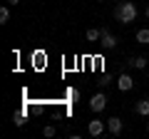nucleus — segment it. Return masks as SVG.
Returning <instances> with one entry per match:
<instances>
[{
	"label": "nucleus",
	"instance_id": "obj_1",
	"mask_svg": "<svg viewBox=\"0 0 149 139\" xmlns=\"http://www.w3.org/2000/svg\"><path fill=\"white\" fill-rule=\"evenodd\" d=\"M134 17H137V5H134V3H129V0H122V3L114 8V20L122 22V25L134 22Z\"/></svg>",
	"mask_w": 149,
	"mask_h": 139
},
{
	"label": "nucleus",
	"instance_id": "obj_2",
	"mask_svg": "<svg viewBox=\"0 0 149 139\" xmlns=\"http://www.w3.org/2000/svg\"><path fill=\"white\" fill-rule=\"evenodd\" d=\"M117 42H119V40L114 38V35H112L107 27H102V40H100L102 47H104V50H114V47H117Z\"/></svg>",
	"mask_w": 149,
	"mask_h": 139
},
{
	"label": "nucleus",
	"instance_id": "obj_3",
	"mask_svg": "<svg viewBox=\"0 0 149 139\" xmlns=\"http://www.w3.org/2000/svg\"><path fill=\"white\" fill-rule=\"evenodd\" d=\"M104 107H107V97L102 95V92L92 95V99H90V109H92V112H102Z\"/></svg>",
	"mask_w": 149,
	"mask_h": 139
},
{
	"label": "nucleus",
	"instance_id": "obj_4",
	"mask_svg": "<svg viewBox=\"0 0 149 139\" xmlns=\"http://www.w3.org/2000/svg\"><path fill=\"white\" fill-rule=\"evenodd\" d=\"M87 132H90L92 137H100V134L107 132V122H102V119H92V122L87 124Z\"/></svg>",
	"mask_w": 149,
	"mask_h": 139
},
{
	"label": "nucleus",
	"instance_id": "obj_5",
	"mask_svg": "<svg viewBox=\"0 0 149 139\" xmlns=\"http://www.w3.org/2000/svg\"><path fill=\"white\" fill-rule=\"evenodd\" d=\"M117 87H119L122 92H129V90L134 87V80H132V77L127 75V72H122V75L117 77Z\"/></svg>",
	"mask_w": 149,
	"mask_h": 139
},
{
	"label": "nucleus",
	"instance_id": "obj_6",
	"mask_svg": "<svg viewBox=\"0 0 149 139\" xmlns=\"http://www.w3.org/2000/svg\"><path fill=\"white\" fill-rule=\"evenodd\" d=\"M107 132L114 134V137L122 134V119H119V117H109V119H107Z\"/></svg>",
	"mask_w": 149,
	"mask_h": 139
},
{
	"label": "nucleus",
	"instance_id": "obj_7",
	"mask_svg": "<svg viewBox=\"0 0 149 139\" xmlns=\"http://www.w3.org/2000/svg\"><path fill=\"white\" fill-rule=\"evenodd\" d=\"M134 114H139V117H149V99H139L137 104H134Z\"/></svg>",
	"mask_w": 149,
	"mask_h": 139
},
{
	"label": "nucleus",
	"instance_id": "obj_8",
	"mask_svg": "<svg viewBox=\"0 0 149 139\" xmlns=\"http://www.w3.org/2000/svg\"><path fill=\"white\" fill-rule=\"evenodd\" d=\"M129 65H132V67H137V70H144V67L149 65V60H147V57H142V55H137V57L129 60Z\"/></svg>",
	"mask_w": 149,
	"mask_h": 139
},
{
	"label": "nucleus",
	"instance_id": "obj_9",
	"mask_svg": "<svg viewBox=\"0 0 149 139\" xmlns=\"http://www.w3.org/2000/svg\"><path fill=\"white\" fill-rule=\"evenodd\" d=\"M87 40H90V42H100V40H102V30L90 27V30H87Z\"/></svg>",
	"mask_w": 149,
	"mask_h": 139
},
{
	"label": "nucleus",
	"instance_id": "obj_10",
	"mask_svg": "<svg viewBox=\"0 0 149 139\" xmlns=\"http://www.w3.org/2000/svg\"><path fill=\"white\" fill-rule=\"evenodd\" d=\"M137 42L139 45H147L149 42V27H142V30L137 32Z\"/></svg>",
	"mask_w": 149,
	"mask_h": 139
},
{
	"label": "nucleus",
	"instance_id": "obj_11",
	"mask_svg": "<svg viewBox=\"0 0 149 139\" xmlns=\"http://www.w3.org/2000/svg\"><path fill=\"white\" fill-rule=\"evenodd\" d=\"M8 20H10V8L3 5V8H0V25H5Z\"/></svg>",
	"mask_w": 149,
	"mask_h": 139
},
{
	"label": "nucleus",
	"instance_id": "obj_12",
	"mask_svg": "<svg viewBox=\"0 0 149 139\" xmlns=\"http://www.w3.org/2000/svg\"><path fill=\"white\" fill-rule=\"evenodd\" d=\"M13 122H15V127H22V124H25V114H22V112H17L15 117H13Z\"/></svg>",
	"mask_w": 149,
	"mask_h": 139
},
{
	"label": "nucleus",
	"instance_id": "obj_13",
	"mask_svg": "<svg viewBox=\"0 0 149 139\" xmlns=\"http://www.w3.org/2000/svg\"><path fill=\"white\" fill-rule=\"evenodd\" d=\"M42 134H45V137H55V127H50V124H47V127L42 129Z\"/></svg>",
	"mask_w": 149,
	"mask_h": 139
},
{
	"label": "nucleus",
	"instance_id": "obj_14",
	"mask_svg": "<svg viewBox=\"0 0 149 139\" xmlns=\"http://www.w3.org/2000/svg\"><path fill=\"white\" fill-rule=\"evenodd\" d=\"M17 3H20V0H8V5H17Z\"/></svg>",
	"mask_w": 149,
	"mask_h": 139
},
{
	"label": "nucleus",
	"instance_id": "obj_15",
	"mask_svg": "<svg viewBox=\"0 0 149 139\" xmlns=\"http://www.w3.org/2000/svg\"><path fill=\"white\" fill-rule=\"evenodd\" d=\"M144 13H147V17H149V5H147V10H144Z\"/></svg>",
	"mask_w": 149,
	"mask_h": 139
},
{
	"label": "nucleus",
	"instance_id": "obj_16",
	"mask_svg": "<svg viewBox=\"0 0 149 139\" xmlns=\"http://www.w3.org/2000/svg\"><path fill=\"white\" fill-rule=\"evenodd\" d=\"M147 129H149V122H147Z\"/></svg>",
	"mask_w": 149,
	"mask_h": 139
},
{
	"label": "nucleus",
	"instance_id": "obj_17",
	"mask_svg": "<svg viewBox=\"0 0 149 139\" xmlns=\"http://www.w3.org/2000/svg\"><path fill=\"white\" fill-rule=\"evenodd\" d=\"M100 3H102V0H100Z\"/></svg>",
	"mask_w": 149,
	"mask_h": 139
}]
</instances>
